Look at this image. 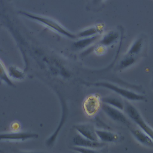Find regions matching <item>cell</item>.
Returning a JSON list of instances; mask_svg holds the SVG:
<instances>
[{
	"label": "cell",
	"mask_w": 153,
	"mask_h": 153,
	"mask_svg": "<svg viewBox=\"0 0 153 153\" xmlns=\"http://www.w3.org/2000/svg\"><path fill=\"white\" fill-rule=\"evenodd\" d=\"M96 133L98 140L104 143L115 142L120 139V136L118 134L108 130L96 129Z\"/></svg>",
	"instance_id": "obj_11"
},
{
	"label": "cell",
	"mask_w": 153,
	"mask_h": 153,
	"mask_svg": "<svg viewBox=\"0 0 153 153\" xmlns=\"http://www.w3.org/2000/svg\"><path fill=\"white\" fill-rule=\"evenodd\" d=\"M102 30H103V29L101 26H93L81 30L76 35V38H79L90 37L94 35L101 34Z\"/></svg>",
	"instance_id": "obj_14"
},
{
	"label": "cell",
	"mask_w": 153,
	"mask_h": 153,
	"mask_svg": "<svg viewBox=\"0 0 153 153\" xmlns=\"http://www.w3.org/2000/svg\"><path fill=\"white\" fill-rule=\"evenodd\" d=\"M130 131L134 137L142 145L153 148V140L140 128H130Z\"/></svg>",
	"instance_id": "obj_10"
},
{
	"label": "cell",
	"mask_w": 153,
	"mask_h": 153,
	"mask_svg": "<svg viewBox=\"0 0 153 153\" xmlns=\"http://www.w3.org/2000/svg\"><path fill=\"white\" fill-rule=\"evenodd\" d=\"M144 37L140 36L137 38L131 44L129 48L128 49L126 54L137 57V56L141 52L143 44H144Z\"/></svg>",
	"instance_id": "obj_12"
},
{
	"label": "cell",
	"mask_w": 153,
	"mask_h": 153,
	"mask_svg": "<svg viewBox=\"0 0 153 153\" xmlns=\"http://www.w3.org/2000/svg\"><path fill=\"white\" fill-rule=\"evenodd\" d=\"M102 101L103 103L108 104L110 106L118 108L121 111L124 110L125 103L120 99L112 96H107L102 98Z\"/></svg>",
	"instance_id": "obj_16"
},
{
	"label": "cell",
	"mask_w": 153,
	"mask_h": 153,
	"mask_svg": "<svg viewBox=\"0 0 153 153\" xmlns=\"http://www.w3.org/2000/svg\"><path fill=\"white\" fill-rule=\"evenodd\" d=\"M152 87L153 88V75H152Z\"/></svg>",
	"instance_id": "obj_22"
},
{
	"label": "cell",
	"mask_w": 153,
	"mask_h": 153,
	"mask_svg": "<svg viewBox=\"0 0 153 153\" xmlns=\"http://www.w3.org/2000/svg\"><path fill=\"white\" fill-rule=\"evenodd\" d=\"M38 134L31 132H13L0 133V140L25 141L28 139H37Z\"/></svg>",
	"instance_id": "obj_5"
},
{
	"label": "cell",
	"mask_w": 153,
	"mask_h": 153,
	"mask_svg": "<svg viewBox=\"0 0 153 153\" xmlns=\"http://www.w3.org/2000/svg\"><path fill=\"white\" fill-rule=\"evenodd\" d=\"M118 38L119 35L117 32L111 30L103 35L99 41V44L102 46H109L115 43Z\"/></svg>",
	"instance_id": "obj_15"
},
{
	"label": "cell",
	"mask_w": 153,
	"mask_h": 153,
	"mask_svg": "<svg viewBox=\"0 0 153 153\" xmlns=\"http://www.w3.org/2000/svg\"><path fill=\"white\" fill-rule=\"evenodd\" d=\"M59 97H60V102H61L62 106V118H61L60 122L57 129L54 131V133L46 141V145L48 146H51L53 145L54 142L56 141V137H57V135L59 133V131L60 130L62 127L63 126V124L65 122V120H66V117H67V114H68V108H67V106H66V103L65 101L64 100V99L60 96V95H59Z\"/></svg>",
	"instance_id": "obj_9"
},
{
	"label": "cell",
	"mask_w": 153,
	"mask_h": 153,
	"mask_svg": "<svg viewBox=\"0 0 153 153\" xmlns=\"http://www.w3.org/2000/svg\"><path fill=\"white\" fill-rule=\"evenodd\" d=\"M90 85H93L95 87H103L113 91L120 96L124 97L128 100L132 101H142L146 100V97L143 95L136 93L134 91L128 90L124 88L119 87L114 84H111L106 82H99L93 84H90Z\"/></svg>",
	"instance_id": "obj_3"
},
{
	"label": "cell",
	"mask_w": 153,
	"mask_h": 153,
	"mask_svg": "<svg viewBox=\"0 0 153 153\" xmlns=\"http://www.w3.org/2000/svg\"><path fill=\"white\" fill-rule=\"evenodd\" d=\"M82 106L85 114L88 116H93L101 106L100 98L97 95H89L85 99Z\"/></svg>",
	"instance_id": "obj_6"
},
{
	"label": "cell",
	"mask_w": 153,
	"mask_h": 153,
	"mask_svg": "<svg viewBox=\"0 0 153 153\" xmlns=\"http://www.w3.org/2000/svg\"><path fill=\"white\" fill-rule=\"evenodd\" d=\"M104 1L105 0H92V4L93 5H99L100 4H102Z\"/></svg>",
	"instance_id": "obj_21"
},
{
	"label": "cell",
	"mask_w": 153,
	"mask_h": 153,
	"mask_svg": "<svg viewBox=\"0 0 153 153\" xmlns=\"http://www.w3.org/2000/svg\"><path fill=\"white\" fill-rule=\"evenodd\" d=\"M19 13L21 16H23L26 18H28L39 23H41V25L46 26L50 29L63 36H65L71 39H75L76 38V35L75 34L73 33L72 32L68 30L60 23H59L58 22L53 19H51L46 16L33 14L24 10H20L19 11Z\"/></svg>",
	"instance_id": "obj_1"
},
{
	"label": "cell",
	"mask_w": 153,
	"mask_h": 153,
	"mask_svg": "<svg viewBox=\"0 0 153 153\" xmlns=\"http://www.w3.org/2000/svg\"><path fill=\"white\" fill-rule=\"evenodd\" d=\"M8 73L11 79L22 80L25 78V73L16 66H10L8 69Z\"/></svg>",
	"instance_id": "obj_19"
},
{
	"label": "cell",
	"mask_w": 153,
	"mask_h": 153,
	"mask_svg": "<svg viewBox=\"0 0 153 153\" xmlns=\"http://www.w3.org/2000/svg\"><path fill=\"white\" fill-rule=\"evenodd\" d=\"M124 110L127 117L153 140V128L145 121L138 110L130 103L125 102Z\"/></svg>",
	"instance_id": "obj_2"
},
{
	"label": "cell",
	"mask_w": 153,
	"mask_h": 153,
	"mask_svg": "<svg viewBox=\"0 0 153 153\" xmlns=\"http://www.w3.org/2000/svg\"><path fill=\"white\" fill-rule=\"evenodd\" d=\"M100 107L103 111L112 120L123 123L128 126L130 125L129 119L122 112L121 110L103 103Z\"/></svg>",
	"instance_id": "obj_4"
},
{
	"label": "cell",
	"mask_w": 153,
	"mask_h": 153,
	"mask_svg": "<svg viewBox=\"0 0 153 153\" xmlns=\"http://www.w3.org/2000/svg\"><path fill=\"white\" fill-rule=\"evenodd\" d=\"M0 81L5 83L7 85L14 87L16 85L10 78L8 71L6 69L4 63L0 60Z\"/></svg>",
	"instance_id": "obj_17"
},
{
	"label": "cell",
	"mask_w": 153,
	"mask_h": 153,
	"mask_svg": "<svg viewBox=\"0 0 153 153\" xmlns=\"http://www.w3.org/2000/svg\"><path fill=\"white\" fill-rule=\"evenodd\" d=\"M75 128L78 133L82 136L91 140H99L96 133V129L93 125L90 124H80L76 125Z\"/></svg>",
	"instance_id": "obj_8"
},
{
	"label": "cell",
	"mask_w": 153,
	"mask_h": 153,
	"mask_svg": "<svg viewBox=\"0 0 153 153\" xmlns=\"http://www.w3.org/2000/svg\"><path fill=\"white\" fill-rule=\"evenodd\" d=\"M136 62V57L126 54V56L120 62L117 67V70L118 71L124 70L132 66Z\"/></svg>",
	"instance_id": "obj_18"
},
{
	"label": "cell",
	"mask_w": 153,
	"mask_h": 153,
	"mask_svg": "<svg viewBox=\"0 0 153 153\" xmlns=\"http://www.w3.org/2000/svg\"><path fill=\"white\" fill-rule=\"evenodd\" d=\"M73 148L76 151L80 152H97L96 149L88 148H85V147L74 146V147H73Z\"/></svg>",
	"instance_id": "obj_20"
},
{
	"label": "cell",
	"mask_w": 153,
	"mask_h": 153,
	"mask_svg": "<svg viewBox=\"0 0 153 153\" xmlns=\"http://www.w3.org/2000/svg\"><path fill=\"white\" fill-rule=\"evenodd\" d=\"M99 36L100 35H97L90 37L79 38V39L74 43L73 46L75 49L77 50H82L85 48H88L93 43H94L98 39Z\"/></svg>",
	"instance_id": "obj_13"
},
{
	"label": "cell",
	"mask_w": 153,
	"mask_h": 153,
	"mask_svg": "<svg viewBox=\"0 0 153 153\" xmlns=\"http://www.w3.org/2000/svg\"><path fill=\"white\" fill-rule=\"evenodd\" d=\"M74 146L85 147L93 149H98L103 147L105 145V143L100 142L99 140L94 141L87 139L79 133L76 134L72 139Z\"/></svg>",
	"instance_id": "obj_7"
}]
</instances>
